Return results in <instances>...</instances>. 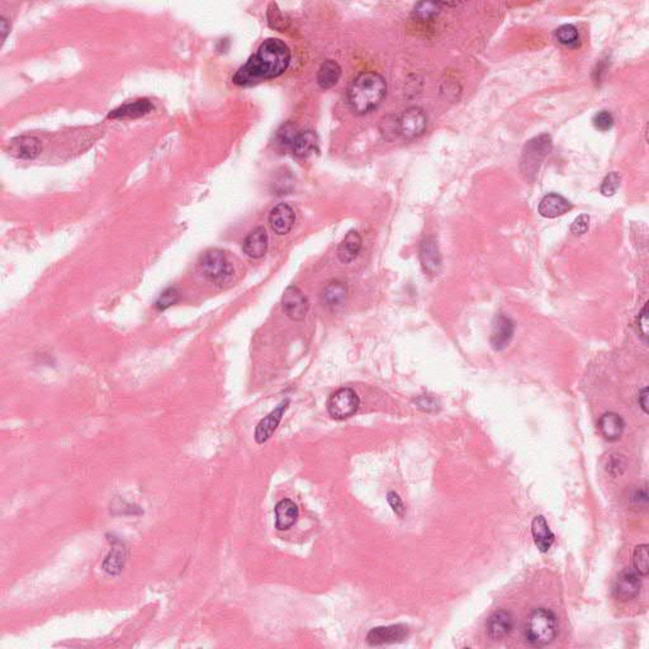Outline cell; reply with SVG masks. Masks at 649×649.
I'll return each instance as SVG.
<instances>
[{
  "instance_id": "obj_1",
  "label": "cell",
  "mask_w": 649,
  "mask_h": 649,
  "mask_svg": "<svg viewBox=\"0 0 649 649\" xmlns=\"http://www.w3.org/2000/svg\"><path fill=\"white\" fill-rule=\"evenodd\" d=\"M290 64V50L282 40L262 42L248 63L237 70L232 82L239 87H253L284 74Z\"/></svg>"
},
{
  "instance_id": "obj_2",
  "label": "cell",
  "mask_w": 649,
  "mask_h": 649,
  "mask_svg": "<svg viewBox=\"0 0 649 649\" xmlns=\"http://www.w3.org/2000/svg\"><path fill=\"white\" fill-rule=\"evenodd\" d=\"M386 94V79L375 71H363L348 89V103L355 114H366L380 107Z\"/></svg>"
},
{
  "instance_id": "obj_3",
  "label": "cell",
  "mask_w": 649,
  "mask_h": 649,
  "mask_svg": "<svg viewBox=\"0 0 649 649\" xmlns=\"http://www.w3.org/2000/svg\"><path fill=\"white\" fill-rule=\"evenodd\" d=\"M558 634V622L555 614L548 609H535L529 615L525 625L526 642L534 647H544L555 639Z\"/></svg>"
},
{
  "instance_id": "obj_4",
  "label": "cell",
  "mask_w": 649,
  "mask_h": 649,
  "mask_svg": "<svg viewBox=\"0 0 649 649\" xmlns=\"http://www.w3.org/2000/svg\"><path fill=\"white\" fill-rule=\"evenodd\" d=\"M200 269L207 281L218 285L227 283L235 274L227 255L218 249L208 250L200 256Z\"/></svg>"
},
{
  "instance_id": "obj_5",
  "label": "cell",
  "mask_w": 649,
  "mask_h": 649,
  "mask_svg": "<svg viewBox=\"0 0 649 649\" xmlns=\"http://www.w3.org/2000/svg\"><path fill=\"white\" fill-rule=\"evenodd\" d=\"M552 150V138L548 135H542L532 138L523 150L521 158V170L529 178L530 175L538 173L540 163Z\"/></svg>"
},
{
  "instance_id": "obj_6",
  "label": "cell",
  "mask_w": 649,
  "mask_h": 649,
  "mask_svg": "<svg viewBox=\"0 0 649 649\" xmlns=\"http://www.w3.org/2000/svg\"><path fill=\"white\" fill-rule=\"evenodd\" d=\"M359 396L349 387L340 388L327 401V411L335 420H345L352 417L359 410Z\"/></svg>"
},
{
  "instance_id": "obj_7",
  "label": "cell",
  "mask_w": 649,
  "mask_h": 649,
  "mask_svg": "<svg viewBox=\"0 0 649 649\" xmlns=\"http://www.w3.org/2000/svg\"><path fill=\"white\" fill-rule=\"evenodd\" d=\"M428 117L422 108L411 107L396 119V131L406 140L420 137L426 130Z\"/></svg>"
},
{
  "instance_id": "obj_8",
  "label": "cell",
  "mask_w": 649,
  "mask_h": 649,
  "mask_svg": "<svg viewBox=\"0 0 649 649\" xmlns=\"http://www.w3.org/2000/svg\"><path fill=\"white\" fill-rule=\"evenodd\" d=\"M107 538L111 543V551L104 558L102 568L104 572L110 576H119L122 574L128 558V548L125 542L114 534H107Z\"/></svg>"
},
{
  "instance_id": "obj_9",
  "label": "cell",
  "mask_w": 649,
  "mask_h": 649,
  "mask_svg": "<svg viewBox=\"0 0 649 649\" xmlns=\"http://www.w3.org/2000/svg\"><path fill=\"white\" fill-rule=\"evenodd\" d=\"M282 307L287 318H290L292 321H302L307 316L308 310H310V302L308 298L304 296V292L299 290L298 287L290 285L287 290H284L283 297H282Z\"/></svg>"
},
{
  "instance_id": "obj_10",
  "label": "cell",
  "mask_w": 649,
  "mask_h": 649,
  "mask_svg": "<svg viewBox=\"0 0 649 649\" xmlns=\"http://www.w3.org/2000/svg\"><path fill=\"white\" fill-rule=\"evenodd\" d=\"M641 587H642V581H641L639 574L634 572L633 569L627 568L618 574V577L615 579L613 595L616 600L627 602V601L636 599L641 592Z\"/></svg>"
},
{
  "instance_id": "obj_11",
  "label": "cell",
  "mask_w": 649,
  "mask_h": 649,
  "mask_svg": "<svg viewBox=\"0 0 649 649\" xmlns=\"http://www.w3.org/2000/svg\"><path fill=\"white\" fill-rule=\"evenodd\" d=\"M290 401L288 398L284 400L276 410H273L268 416H265L264 419L260 420V422L256 426L255 435H254L255 442L258 444H264L273 436L276 428L279 426V424L282 422L285 411L290 408Z\"/></svg>"
},
{
  "instance_id": "obj_12",
  "label": "cell",
  "mask_w": 649,
  "mask_h": 649,
  "mask_svg": "<svg viewBox=\"0 0 649 649\" xmlns=\"http://www.w3.org/2000/svg\"><path fill=\"white\" fill-rule=\"evenodd\" d=\"M408 636V628L403 624L389 625V627H378L368 633L366 642L369 646H383V644H392V643L402 642Z\"/></svg>"
},
{
  "instance_id": "obj_13",
  "label": "cell",
  "mask_w": 649,
  "mask_h": 649,
  "mask_svg": "<svg viewBox=\"0 0 649 649\" xmlns=\"http://www.w3.org/2000/svg\"><path fill=\"white\" fill-rule=\"evenodd\" d=\"M515 332V324L512 318L505 316L502 313L498 315L493 324H492V334H491V345L496 350L501 352L510 344L512 336Z\"/></svg>"
},
{
  "instance_id": "obj_14",
  "label": "cell",
  "mask_w": 649,
  "mask_h": 649,
  "mask_svg": "<svg viewBox=\"0 0 649 649\" xmlns=\"http://www.w3.org/2000/svg\"><path fill=\"white\" fill-rule=\"evenodd\" d=\"M296 222L294 209L287 203H279L270 211L269 225L276 235H287L292 231Z\"/></svg>"
},
{
  "instance_id": "obj_15",
  "label": "cell",
  "mask_w": 649,
  "mask_h": 649,
  "mask_svg": "<svg viewBox=\"0 0 649 649\" xmlns=\"http://www.w3.org/2000/svg\"><path fill=\"white\" fill-rule=\"evenodd\" d=\"M420 262L428 276H438L442 268V255L434 239L428 237L420 245Z\"/></svg>"
},
{
  "instance_id": "obj_16",
  "label": "cell",
  "mask_w": 649,
  "mask_h": 649,
  "mask_svg": "<svg viewBox=\"0 0 649 649\" xmlns=\"http://www.w3.org/2000/svg\"><path fill=\"white\" fill-rule=\"evenodd\" d=\"M487 634L492 641H501L509 636L514 628V618L509 611L498 610L491 615L487 620Z\"/></svg>"
},
{
  "instance_id": "obj_17",
  "label": "cell",
  "mask_w": 649,
  "mask_h": 649,
  "mask_svg": "<svg viewBox=\"0 0 649 649\" xmlns=\"http://www.w3.org/2000/svg\"><path fill=\"white\" fill-rule=\"evenodd\" d=\"M269 245V237L264 227H256L246 236L242 244V250L246 255L253 259H260L267 254Z\"/></svg>"
},
{
  "instance_id": "obj_18",
  "label": "cell",
  "mask_w": 649,
  "mask_h": 649,
  "mask_svg": "<svg viewBox=\"0 0 649 649\" xmlns=\"http://www.w3.org/2000/svg\"><path fill=\"white\" fill-rule=\"evenodd\" d=\"M572 208L571 202L558 193L544 195L539 203V214L546 218H555L567 214Z\"/></svg>"
},
{
  "instance_id": "obj_19",
  "label": "cell",
  "mask_w": 649,
  "mask_h": 649,
  "mask_svg": "<svg viewBox=\"0 0 649 649\" xmlns=\"http://www.w3.org/2000/svg\"><path fill=\"white\" fill-rule=\"evenodd\" d=\"M276 528L279 532L288 530L297 523L299 510L297 505L290 498H284L276 505Z\"/></svg>"
},
{
  "instance_id": "obj_20",
  "label": "cell",
  "mask_w": 649,
  "mask_h": 649,
  "mask_svg": "<svg viewBox=\"0 0 649 649\" xmlns=\"http://www.w3.org/2000/svg\"><path fill=\"white\" fill-rule=\"evenodd\" d=\"M41 142L38 138L32 136H22L14 138L10 142V154L23 160H33L41 152Z\"/></svg>"
},
{
  "instance_id": "obj_21",
  "label": "cell",
  "mask_w": 649,
  "mask_h": 649,
  "mask_svg": "<svg viewBox=\"0 0 649 649\" xmlns=\"http://www.w3.org/2000/svg\"><path fill=\"white\" fill-rule=\"evenodd\" d=\"M348 285L340 281H332L324 285L321 292V302L327 308H338L341 307L348 298Z\"/></svg>"
},
{
  "instance_id": "obj_22",
  "label": "cell",
  "mask_w": 649,
  "mask_h": 649,
  "mask_svg": "<svg viewBox=\"0 0 649 649\" xmlns=\"http://www.w3.org/2000/svg\"><path fill=\"white\" fill-rule=\"evenodd\" d=\"M599 430L609 442H616L622 438L625 430V422L620 415L606 412L599 420Z\"/></svg>"
},
{
  "instance_id": "obj_23",
  "label": "cell",
  "mask_w": 649,
  "mask_h": 649,
  "mask_svg": "<svg viewBox=\"0 0 649 649\" xmlns=\"http://www.w3.org/2000/svg\"><path fill=\"white\" fill-rule=\"evenodd\" d=\"M363 248V239L358 231H350L340 242L338 248V260L349 264L355 260Z\"/></svg>"
},
{
  "instance_id": "obj_24",
  "label": "cell",
  "mask_w": 649,
  "mask_h": 649,
  "mask_svg": "<svg viewBox=\"0 0 649 649\" xmlns=\"http://www.w3.org/2000/svg\"><path fill=\"white\" fill-rule=\"evenodd\" d=\"M154 110V105L149 99H138L132 103H126L108 114V118L124 119V118H138L145 116Z\"/></svg>"
},
{
  "instance_id": "obj_25",
  "label": "cell",
  "mask_w": 649,
  "mask_h": 649,
  "mask_svg": "<svg viewBox=\"0 0 649 649\" xmlns=\"http://www.w3.org/2000/svg\"><path fill=\"white\" fill-rule=\"evenodd\" d=\"M532 532L534 543L538 546L540 552H548L552 548L553 543H554V534L551 530V528L548 526L544 516L534 518L532 523Z\"/></svg>"
},
{
  "instance_id": "obj_26",
  "label": "cell",
  "mask_w": 649,
  "mask_h": 649,
  "mask_svg": "<svg viewBox=\"0 0 649 649\" xmlns=\"http://www.w3.org/2000/svg\"><path fill=\"white\" fill-rule=\"evenodd\" d=\"M318 138L313 131H299L293 140L290 150L298 158H304L318 150Z\"/></svg>"
},
{
  "instance_id": "obj_27",
  "label": "cell",
  "mask_w": 649,
  "mask_h": 649,
  "mask_svg": "<svg viewBox=\"0 0 649 649\" xmlns=\"http://www.w3.org/2000/svg\"><path fill=\"white\" fill-rule=\"evenodd\" d=\"M341 68L334 60H326L320 66L318 73V83L322 89H331L340 80Z\"/></svg>"
},
{
  "instance_id": "obj_28",
  "label": "cell",
  "mask_w": 649,
  "mask_h": 649,
  "mask_svg": "<svg viewBox=\"0 0 649 649\" xmlns=\"http://www.w3.org/2000/svg\"><path fill=\"white\" fill-rule=\"evenodd\" d=\"M440 13V3H430V1H422L419 3L414 8L412 17L416 21L428 22L433 18H435L438 14Z\"/></svg>"
},
{
  "instance_id": "obj_29",
  "label": "cell",
  "mask_w": 649,
  "mask_h": 649,
  "mask_svg": "<svg viewBox=\"0 0 649 649\" xmlns=\"http://www.w3.org/2000/svg\"><path fill=\"white\" fill-rule=\"evenodd\" d=\"M555 38L560 45L568 47H577L580 46V35L577 28L572 24H565L555 31Z\"/></svg>"
},
{
  "instance_id": "obj_30",
  "label": "cell",
  "mask_w": 649,
  "mask_h": 649,
  "mask_svg": "<svg viewBox=\"0 0 649 649\" xmlns=\"http://www.w3.org/2000/svg\"><path fill=\"white\" fill-rule=\"evenodd\" d=\"M648 544H641L636 546L633 553V565L636 568V574L639 576H647L649 572V553Z\"/></svg>"
},
{
  "instance_id": "obj_31",
  "label": "cell",
  "mask_w": 649,
  "mask_h": 649,
  "mask_svg": "<svg viewBox=\"0 0 649 649\" xmlns=\"http://www.w3.org/2000/svg\"><path fill=\"white\" fill-rule=\"evenodd\" d=\"M267 15H268L270 27L274 28L276 31H284L288 28L290 22L284 17V14L281 12V9L278 8L276 3H270Z\"/></svg>"
},
{
  "instance_id": "obj_32",
  "label": "cell",
  "mask_w": 649,
  "mask_h": 649,
  "mask_svg": "<svg viewBox=\"0 0 649 649\" xmlns=\"http://www.w3.org/2000/svg\"><path fill=\"white\" fill-rule=\"evenodd\" d=\"M179 292L177 288H167L160 294L158 301L155 302V308L158 311H165V310L170 308L172 306L177 304L179 301Z\"/></svg>"
},
{
  "instance_id": "obj_33",
  "label": "cell",
  "mask_w": 649,
  "mask_h": 649,
  "mask_svg": "<svg viewBox=\"0 0 649 649\" xmlns=\"http://www.w3.org/2000/svg\"><path fill=\"white\" fill-rule=\"evenodd\" d=\"M620 181H622L620 174L616 173V172L609 174V175H606V178L602 180L601 193L604 194L605 197L614 195L618 192V189L620 188Z\"/></svg>"
},
{
  "instance_id": "obj_34",
  "label": "cell",
  "mask_w": 649,
  "mask_h": 649,
  "mask_svg": "<svg viewBox=\"0 0 649 649\" xmlns=\"http://www.w3.org/2000/svg\"><path fill=\"white\" fill-rule=\"evenodd\" d=\"M594 126L600 131H609L614 125V117L609 111H600L594 117Z\"/></svg>"
},
{
  "instance_id": "obj_35",
  "label": "cell",
  "mask_w": 649,
  "mask_h": 649,
  "mask_svg": "<svg viewBox=\"0 0 649 649\" xmlns=\"http://www.w3.org/2000/svg\"><path fill=\"white\" fill-rule=\"evenodd\" d=\"M648 304H646V306L643 307L642 312H641L639 316H638V331H639L641 338L644 340V343L648 341Z\"/></svg>"
},
{
  "instance_id": "obj_36",
  "label": "cell",
  "mask_w": 649,
  "mask_h": 649,
  "mask_svg": "<svg viewBox=\"0 0 649 649\" xmlns=\"http://www.w3.org/2000/svg\"><path fill=\"white\" fill-rule=\"evenodd\" d=\"M387 501L397 516H400V518H403V516H405V514H406V507H405V504H403L402 498L398 496V493H396L394 491H391L387 495Z\"/></svg>"
},
{
  "instance_id": "obj_37",
  "label": "cell",
  "mask_w": 649,
  "mask_h": 649,
  "mask_svg": "<svg viewBox=\"0 0 649 649\" xmlns=\"http://www.w3.org/2000/svg\"><path fill=\"white\" fill-rule=\"evenodd\" d=\"M588 226H590V217L587 214H581L572 223L571 231L574 235H583L586 234Z\"/></svg>"
},
{
  "instance_id": "obj_38",
  "label": "cell",
  "mask_w": 649,
  "mask_h": 649,
  "mask_svg": "<svg viewBox=\"0 0 649 649\" xmlns=\"http://www.w3.org/2000/svg\"><path fill=\"white\" fill-rule=\"evenodd\" d=\"M416 403L419 408H422V411H426V412L436 411L439 408V401L431 396H422L416 400Z\"/></svg>"
},
{
  "instance_id": "obj_39",
  "label": "cell",
  "mask_w": 649,
  "mask_h": 649,
  "mask_svg": "<svg viewBox=\"0 0 649 649\" xmlns=\"http://www.w3.org/2000/svg\"><path fill=\"white\" fill-rule=\"evenodd\" d=\"M638 402H639V406L644 411V414H648V388H643L641 394H639V397H638Z\"/></svg>"
},
{
  "instance_id": "obj_40",
  "label": "cell",
  "mask_w": 649,
  "mask_h": 649,
  "mask_svg": "<svg viewBox=\"0 0 649 649\" xmlns=\"http://www.w3.org/2000/svg\"><path fill=\"white\" fill-rule=\"evenodd\" d=\"M608 467V470L611 475H613L614 470H615V475H619V476H620L622 473V470H624V464H622V462H620V458H614V459L611 461V463L609 464Z\"/></svg>"
},
{
  "instance_id": "obj_41",
  "label": "cell",
  "mask_w": 649,
  "mask_h": 649,
  "mask_svg": "<svg viewBox=\"0 0 649 649\" xmlns=\"http://www.w3.org/2000/svg\"><path fill=\"white\" fill-rule=\"evenodd\" d=\"M634 501H636V505H639V506L646 507V506H647V502H648V495H647V491H638V492H636V498H634Z\"/></svg>"
},
{
  "instance_id": "obj_42",
  "label": "cell",
  "mask_w": 649,
  "mask_h": 649,
  "mask_svg": "<svg viewBox=\"0 0 649 649\" xmlns=\"http://www.w3.org/2000/svg\"><path fill=\"white\" fill-rule=\"evenodd\" d=\"M9 29H10V28L8 26L7 20H6L4 17H1V20H0V32H1V36H3V40H6Z\"/></svg>"
}]
</instances>
